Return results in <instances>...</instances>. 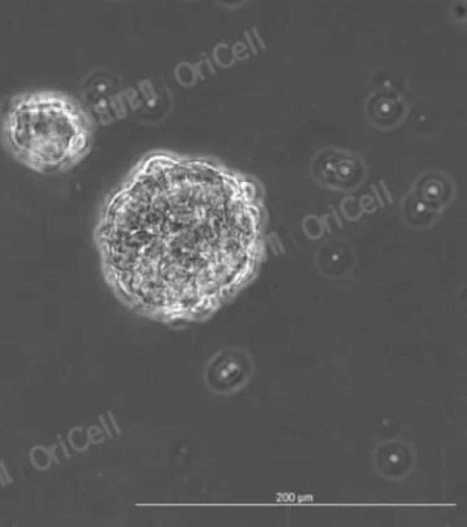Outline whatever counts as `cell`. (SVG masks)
Here are the masks:
<instances>
[{"instance_id":"obj_1","label":"cell","mask_w":467,"mask_h":527,"mask_svg":"<svg viewBox=\"0 0 467 527\" xmlns=\"http://www.w3.org/2000/svg\"><path fill=\"white\" fill-rule=\"evenodd\" d=\"M96 243L107 280L133 307L163 322L203 320L261 268L262 189L219 160L151 151L106 197Z\"/></svg>"},{"instance_id":"obj_2","label":"cell","mask_w":467,"mask_h":527,"mask_svg":"<svg viewBox=\"0 0 467 527\" xmlns=\"http://www.w3.org/2000/svg\"><path fill=\"white\" fill-rule=\"evenodd\" d=\"M0 130L14 159L36 173L55 174L73 169L89 153L95 125L72 94L36 89L6 101Z\"/></svg>"}]
</instances>
